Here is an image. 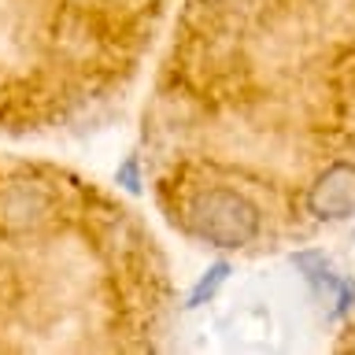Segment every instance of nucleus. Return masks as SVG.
Instances as JSON below:
<instances>
[{"mask_svg": "<svg viewBox=\"0 0 355 355\" xmlns=\"http://www.w3.org/2000/svg\"><path fill=\"white\" fill-rule=\"evenodd\" d=\"M144 144L171 226L277 248L355 215V0H182Z\"/></svg>", "mask_w": 355, "mask_h": 355, "instance_id": "f257e3e1", "label": "nucleus"}, {"mask_svg": "<svg viewBox=\"0 0 355 355\" xmlns=\"http://www.w3.org/2000/svg\"><path fill=\"white\" fill-rule=\"evenodd\" d=\"M174 288L152 230L67 166L0 155V352H144Z\"/></svg>", "mask_w": 355, "mask_h": 355, "instance_id": "f03ea898", "label": "nucleus"}, {"mask_svg": "<svg viewBox=\"0 0 355 355\" xmlns=\"http://www.w3.org/2000/svg\"><path fill=\"white\" fill-rule=\"evenodd\" d=\"M171 15L174 0H0V137L93 130Z\"/></svg>", "mask_w": 355, "mask_h": 355, "instance_id": "7ed1b4c3", "label": "nucleus"}]
</instances>
